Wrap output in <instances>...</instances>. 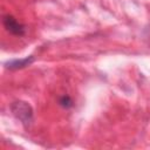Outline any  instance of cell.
Instances as JSON below:
<instances>
[{"label":"cell","mask_w":150,"mask_h":150,"mask_svg":"<svg viewBox=\"0 0 150 150\" xmlns=\"http://www.w3.org/2000/svg\"><path fill=\"white\" fill-rule=\"evenodd\" d=\"M11 111L13 116L18 121H20V123L26 129H28L33 123V108L28 102L21 101V100L14 101L11 104Z\"/></svg>","instance_id":"obj_1"},{"label":"cell","mask_w":150,"mask_h":150,"mask_svg":"<svg viewBox=\"0 0 150 150\" xmlns=\"http://www.w3.org/2000/svg\"><path fill=\"white\" fill-rule=\"evenodd\" d=\"M2 25L5 29L15 36H23L26 34V26L19 22L13 15L6 14L2 16Z\"/></svg>","instance_id":"obj_2"},{"label":"cell","mask_w":150,"mask_h":150,"mask_svg":"<svg viewBox=\"0 0 150 150\" xmlns=\"http://www.w3.org/2000/svg\"><path fill=\"white\" fill-rule=\"evenodd\" d=\"M34 61V56H27L25 59H20V60H11L8 62L5 63V68L9 69V70H16V69H22L27 66H30Z\"/></svg>","instance_id":"obj_3"},{"label":"cell","mask_w":150,"mask_h":150,"mask_svg":"<svg viewBox=\"0 0 150 150\" xmlns=\"http://www.w3.org/2000/svg\"><path fill=\"white\" fill-rule=\"evenodd\" d=\"M59 104H60L62 108H64V109H70V108H73L74 102H73V100L70 98L69 95H62V96L59 98Z\"/></svg>","instance_id":"obj_4"}]
</instances>
